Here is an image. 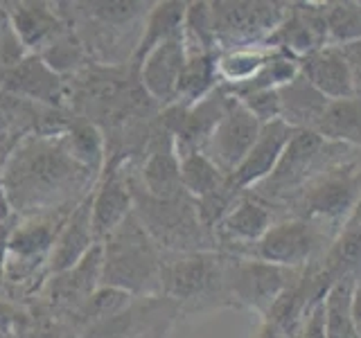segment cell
Segmentation results:
<instances>
[{
  "label": "cell",
  "instance_id": "cell-31",
  "mask_svg": "<svg viewBox=\"0 0 361 338\" xmlns=\"http://www.w3.org/2000/svg\"><path fill=\"white\" fill-rule=\"evenodd\" d=\"M88 11L95 18L111 23V25H127L133 23L138 16H147V7L145 3H127V0H120V3H88Z\"/></svg>",
  "mask_w": 361,
  "mask_h": 338
},
{
  "label": "cell",
  "instance_id": "cell-17",
  "mask_svg": "<svg viewBox=\"0 0 361 338\" xmlns=\"http://www.w3.org/2000/svg\"><path fill=\"white\" fill-rule=\"evenodd\" d=\"M102 266H104V248L93 246L77 266L54 273L48 282V298L56 307L79 311L82 304L102 287Z\"/></svg>",
  "mask_w": 361,
  "mask_h": 338
},
{
  "label": "cell",
  "instance_id": "cell-20",
  "mask_svg": "<svg viewBox=\"0 0 361 338\" xmlns=\"http://www.w3.org/2000/svg\"><path fill=\"white\" fill-rule=\"evenodd\" d=\"M298 68L300 75L330 101L355 97L353 75L338 45H323L321 50L302 56L298 59Z\"/></svg>",
  "mask_w": 361,
  "mask_h": 338
},
{
  "label": "cell",
  "instance_id": "cell-35",
  "mask_svg": "<svg viewBox=\"0 0 361 338\" xmlns=\"http://www.w3.org/2000/svg\"><path fill=\"white\" fill-rule=\"evenodd\" d=\"M20 320H23V313L14 307V304L0 300V332L9 334L16 325H20Z\"/></svg>",
  "mask_w": 361,
  "mask_h": 338
},
{
  "label": "cell",
  "instance_id": "cell-10",
  "mask_svg": "<svg viewBox=\"0 0 361 338\" xmlns=\"http://www.w3.org/2000/svg\"><path fill=\"white\" fill-rule=\"evenodd\" d=\"M259 131H262V124L246 111V106L240 99L231 95L224 115L217 127H214L203 154H206L226 176H231L237 169V165L246 158V154L251 151Z\"/></svg>",
  "mask_w": 361,
  "mask_h": 338
},
{
  "label": "cell",
  "instance_id": "cell-28",
  "mask_svg": "<svg viewBox=\"0 0 361 338\" xmlns=\"http://www.w3.org/2000/svg\"><path fill=\"white\" fill-rule=\"evenodd\" d=\"M66 146L75 161L88 172L102 174L106 161V142L102 131L90 122H79L66 131Z\"/></svg>",
  "mask_w": 361,
  "mask_h": 338
},
{
  "label": "cell",
  "instance_id": "cell-12",
  "mask_svg": "<svg viewBox=\"0 0 361 338\" xmlns=\"http://www.w3.org/2000/svg\"><path fill=\"white\" fill-rule=\"evenodd\" d=\"M274 223V212L269 210L264 199L242 194L214 228V242L228 246V255L233 257H248L251 248Z\"/></svg>",
  "mask_w": 361,
  "mask_h": 338
},
{
  "label": "cell",
  "instance_id": "cell-2",
  "mask_svg": "<svg viewBox=\"0 0 361 338\" xmlns=\"http://www.w3.org/2000/svg\"><path fill=\"white\" fill-rule=\"evenodd\" d=\"M102 287H116L131 296L161 289V255L133 212L102 242Z\"/></svg>",
  "mask_w": 361,
  "mask_h": 338
},
{
  "label": "cell",
  "instance_id": "cell-33",
  "mask_svg": "<svg viewBox=\"0 0 361 338\" xmlns=\"http://www.w3.org/2000/svg\"><path fill=\"white\" fill-rule=\"evenodd\" d=\"M348 61L350 75H353V86H355V95L361 97V39L359 41H350L338 45Z\"/></svg>",
  "mask_w": 361,
  "mask_h": 338
},
{
  "label": "cell",
  "instance_id": "cell-16",
  "mask_svg": "<svg viewBox=\"0 0 361 338\" xmlns=\"http://www.w3.org/2000/svg\"><path fill=\"white\" fill-rule=\"evenodd\" d=\"M97 246L93 232V189L86 199H82L75 208H71L61 225L50 257V273H61L77 266L82 259Z\"/></svg>",
  "mask_w": 361,
  "mask_h": 338
},
{
  "label": "cell",
  "instance_id": "cell-21",
  "mask_svg": "<svg viewBox=\"0 0 361 338\" xmlns=\"http://www.w3.org/2000/svg\"><path fill=\"white\" fill-rule=\"evenodd\" d=\"M142 192L156 201H169L183 194L180 185V161L174 146V138L165 131V138L158 140L147 154L142 169Z\"/></svg>",
  "mask_w": 361,
  "mask_h": 338
},
{
  "label": "cell",
  "instance_id": "cell-38",
  "mask_svg": "<svg viewBox=\"0 0 361 338\" xmlns=\"http://www.w3.org/2000/svg\"><path fill=\"white\" fill-rule=\"evenodd\" d=\"M5 16H7V9H5V7H0V23H3Z\"/></svg>",
  "mask_w": 361,
  "mask_h": 338
},
{
  "label": "cell",
  "instance_id": "cell-23",
  "mask_svg": "<svg viewBox=\"0 0 361 338\" xmlns=\"http://www.w3.org/2000/svg\"><path fill=\"white\" fill-rule=\"evenodd\" d=\"M188 5L190 3H178V0H165V3L152 5V9L147 11V16H145L140 41L135 43V50H133L135 65H140L145 61V56L154 48H158V45H163L183 34Z\"/></svg>",
  "mask_w": 361,
  "mask_h": 338
},
{
  "label": "cell",
  "instance_id": "cell-5",
  "mask_svg": "<svg viewBox=\"0 0 361 338\" xmlns=\"http://www.w3.org/2000/svg\"><path fill=\"white\" fill-rule=\"evenodd\" d=\"M228 255L214 251L161 255V291L178 302L228 298L226 289Z\"/></svg>",
  "mask_w": 361,
  "mask_h": 338
},
{
  "label": "cell",
  "instance_id": "cell-9",
  "mask_svg": "<svg viewBox=\"0 0 361 338\" xmlns=\"http://www.w3.org/2000/svg\"><path fill=\"white\" fill-rule=\"evenodd\" d=\"M66 217L34 219L23 225H14L7 242L5 257L7 280H11L14 284H23V282L37 277L43 266H50L52 248Z\"/></svg>",
  "mask_w": 361,
  "mask_h": 338
},
{
  "label": "cell",
  "instance_id": "cell-34",
  "mask_svg": "<svg viewBox=\"0 0 361 338\" xmlns=\"http://www.w3.org/2000/svg\"><path fill=\"white\" fill-rule=\"evenodd\" d=\"M9 208L3 210L0 214V282L5 280V257H7V242H9V234L14 230V225L9 221Z\"/></svg>",
  "mask_w": 361,
  "mask_h": 338
},
{
  "label": "cell",
  "instance_id": "cell-30",
  "mask_svg": "<svg viewBox=\"0 0 361 338\" xmlns=\"http://www.w3.org/2000/svg\"><path fill=\"white\" fill-rule=\"evenodd\" d=\"M325 20L330 45L361 39V3H325Z\"/></svg>",
  "mask_w": 361,
  "mask_h": 338
},
{
  "label": "cell",
  "instance_id": "cell-26",
  "mask_svg": "<svg viewBox=\"0 0 361 338\" xmlns=\"http://www.w3.org/2000/svg\"><path fill=\"white\" fill-rule=\"evenodd\" d=\"M180 161V185L192 201H203L228 185V176L203 151L188 154Z\"/></svg>",
  "mask_w": 361,
  "mask_h": 338
},
{
  "label": "cell",
  "instance_id": "cell-22",
  "mask_svg": "<svg viewBox=\"0 0 361 338\" xmlns=\"http://www.w3.org/2000/svg\"><path fill=\"white\" fill-rule=\"evenodd\" d=\"M278 101H280V120L291 129H316L321 122L323 113L330 106L321 90H316L300 73L289 84L278 88Z\"/></svg>",
  "mask_w": 361,
  "mask_h": 338
},
{
  "label": "cell",
  "instance_id": "cell-29",
  "mask_svg": "<svg viewBox=\"0 0 361 338\" xmlns=\"http://www.w3.org/2000/svg\"><path fill=\"white\" fill-rule=\"evenodd\" d=\"M131 293L129 291H122L116 287H99L93 296H90L82 309L75 311L79 318L84 323L90 325H104L109 320H116L120 315L129 309L131 304Z\"/></svg>",
  "mask_w": 361,
  "mask_h": 338
},
{
  "label": "cell",
  "instance_id": "cell-25",
  "mask_svg": "<svg viewBox=\"0 0 361 338\" xmlns=\"http://www.w3.org/2000/svg\"><path fill=\"white\" fill-rule=\"evenodd\" d=\"M357 275L332 282L323 296L325 338H361L353 315V287Z\"/></svg>",
  "mask_w": 361,
  "mask_h": 338
},
{
  "label": "cell",
  "instance_id": "cell-32",
  "mask_svg": "<svg viewBox=\"0 0 361 338\" xmlns=\"http://www.w3.org/2000/svg\"><path fill=\"white\" fill-rule=\"evenodd\" d=\"M246 106V111L259 122L269 124L280 120V101H278V90H259V93H248L237 97Z\"/></svg>",
  "mask_w": 361,
  "mask_h": 338
},
{
  "label": "cell",
  "instance_id": "cell-14",
  "mask_svg": "<svg viewBox=\"0 0 361 338\" xmlns=\"http://www.w3.org/2000/svg\"><path fill=\"white\" fill-rule=\"evenodd\" d=\"M183 65H185V43H183V34H180V37L154 48L138 65L142 90L154 101L167 108L176 104Z\"/></svg>",
  "mask_w": 361,
  "mask_h": 338
},
{
  "label": "cell",
  "instance_id": "cell-36",
  "mask_svg": "<svg viewBox=\"0 0 361 338\" xmlns=\"http://www.w3.org/2000/svg\"><path fill=\"white\" fill-rule=\"evenodd\" d=\"M353 315L361 332V273L355 277V287H353Z\"/></svg>",
  "mask_w": 361,
  "mask_h": 338
},
{
  "label": "cell",
  "instance_id": "cell-27",
  "mask_svg": "<svg viewBox=\"0 0 361 338\" xmlns=\"http://www.w3.org/2000/svg\"><path fill=\"white\" fill-rule=\"evenodd\" d=\"M276 54L274 48L267 45H248V48L221 50L217 56V73L224 86H237L253 79L262 65Z\"/></svg>",
  "mask_w": 361,
  "mask_h": 338
},
{
  "label": "cell",
  "instance_id": "cell-19",
  "mask_svg": "<svg viewBox=\"0 0 361 338\" xmlns=\"http://www.w3.org/2000/svg\"><path fill=\"white\" fill-rule=\"evenodd\" d=\"M7 16L30 54L45 52L68 34L66 23L48 3H14L9 5Z\"/></svg>",
  "mask_w": 361,
  "mask_h": 338
},
{
  "label": "cell",
  "instance_id": "cell-37",
  "mask_svg": "<svg viewBox=\"0 0 361 338\" xmlns=\"http://www.w3.org/2000/svg\"><path fill=\"white\" fill-rule=\"evenodd\" d=\"M255 338H287V332L282 330V327H278L276 323L264 320L262 327H259V332H257Z\"/></svg>",
  "mask_w": 361,
  "mask_h": 338
},
{
  "label": "cell",
  "instance_id": "cell-18",
  "mask_svg": "<svg viewBox=\"0 0 361 338\" xmlns=\"http://www.w3.org/2000/svg\"><path fill=\"white\" fill-rule=\"evenodd\" d=\"M133 189L131 180L124 176L120 165H111L109 172L102 176V183L93 192V232L97 244L127 221L133 212Z\"/></svg>",
  "mask_w": 361,
  "mask_h": 338
},
{
  "label": "cell",
  "instance_id": "cell-1",
  "mask_svg": "<svg viewBox=\"0 0 361 338\" xmlns=\"http://www.w3.org/2000/svg\"><path fill=\"white\" fill-rule=\"evenodd\" d=\"M97 174L88 172L71 156L66 131L37 133L16 142L3 169V199L11 212H41L61 208L86 189Z\"/></svg>",
  "mask_w": 361,
  "mask_h": 338
},
{
  "label": "cell",
  "instance_id": "cell-13",
  "mask_svg": "<svg viewBox=\"0 0 361 338\" xmlns=\"http://www.w3.org/2000/svg\"><path fill=\"white\" fill-rule=\"evenodd\" d=\"M291 135L293 129L287 127L282 120L262 124V131H259L255 144L246 154L244 161L237 165L235 172L228 176V183L237 192H242V194L246 189H255L257 185H262L274 174V169L280 161L282 151H285L287 142L291 140Z\"/></svg>",
  "mask_w": 361,
  "mask_h": 338
},
{
  "label": "cell",
  "instance_id": "cell-24",
  "mask_svg": "<svg viewBox=\"0 0 361 338\" xmlns=\"http://www.w3.org/2000/svg\"><path fill=\"white\" fill-rule=\"evenodd\" d=\"M314 131L327 142L361 149V97L330 101Z\"/></svg>",
  "mask_w": 361,
  "mask_h": 338
},
{
  "label": "cell",
  "instance_id": "cell-8",
  "mask_svg": "<svg viewBox=\"0 0 361 338\" xmlns=\"http://www.w3.org/2000/svg\"><path fill=\"white\" fill-rule=\"evenodd\" d=\"M325 242V223L302 217H287L271 225L262 239L251 248L248 257L298 270L323 251L327 246Z\"/></svg>",
  "mask_w": 361,
  "mask_h": 338
},
{
  "label": "cell",
  "instance_id": "cell-11",
  "mask_svg": "<svg viewBox=\"0 0 361 338\" xmlns=\"http://www.w3.org/2000/svg\"><path fill=\"white\" fill-rule=\"evenodd\" d=\"M264 45L285 52L293 59H302V56L321 50L323 45H330L325 3H287L285 16Z\"/></svg>",
  "mask_w": 361,
  "mask_h": 338
},
{
  "label": "cell",
  "instance_id": "cell-15",
  "mask_svg": "<svg viewBox=\"0 0 361 338\" xmlns=\"http://www.w3.org/2000/svg\"><path fill=\"white\" fill-rule=\"evenodd\" d=\"M0 90L11 93L20 99L34 101V104L54 108L66 97V84L59 73L45 63L39 54H27L3 82Z\"/></svg>",
  "mask_w": 361,
  "mask_h": 338
},
{
  "label": "cell",
  "instance_id": "cell-7",
  "mask_svg": "<svg viewBox=\"0 0 361 338\" xmlns=\"http://www.w3.org/2000/svg\"><path fill=\"white\" fill-rule=\"evenodd\" d=\"M217 48H248L264 45L280 25L287 3H208Z\"/></svg>",
  "mask_w": 361,
  "mask_h": 338
},
{
  "label": "cell",
  "instance_id": "cell-4",
  "mask_svg": "<svg viewBox=\"0 0 361 338\" xmlns=\"http://www.w3.org/2000/svg\"><path fill=\"white\" fill-rule=\"evenodd\" d=\"M361 201V158L355 154L345 161L327 167L325 172L305 183L287 203L293 206L296 217L332 225L353 214Z\"/></svg>",
  "mask_w": 361,
  "mask_h": 338
},
{
  "label": "cell",
  "instance_id": "cell-6",
  "mask_svg": "<svg viewBox=\"0 0 361 338\" xmlns=\"http://www.w3.org/2000/svg\"><path fill=\"white\" fill-rule=\"evenodd\" d=\"M296 280L298 270L293 268H282L251 257L228 255V268H226L228 298L240 307H248L262 313L264 318L274 311L280 298L285 296Z\"/></svg>",
  "mask_w": 361,
  "mask_h": 338
},
{
  "label": "cell",
  "instance_id": "cell-3",
  "mask_svg": "<svg viewBox=\"0 0 361 338\" xmlns=\"http://www.w3.org/2000/svg\"><path fill=\"white\" fill-rule=\"evenodd\" d=\"M355 149L345 144L327 142L319 133L312 129H293L291 140L287 142L280 161L262 185H257L255 192L259 199H289L291 194L310 183L314 176L325 172L327 167L345 161L353 156Z\"/></svg>",
  "mask_w": 361,
  "mask_h": 338
}]
</instances>
